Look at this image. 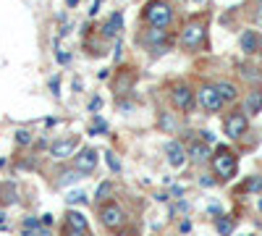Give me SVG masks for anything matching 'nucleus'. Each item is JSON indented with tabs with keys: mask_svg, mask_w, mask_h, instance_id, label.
Returning a JSON list of instances; mask_svg holds the SVG:
<instances>
[{
	"mask_svg": "<svg viewBox=\"0 0 262 236\" xmlns=\"http://www.w3.org/2000/svg\"><path fill=\"white\" fill-rule=\"evenodd\" d=\"M142 16L149 27H163L165 29L173 21V6H170V0H149L142 11Z\"/></svg>",
	"mask_w": 262,
	"mask_h": 236,
	"instance_id": "nucleus-1",
	"label": "nucleus"
},
{
	"mask_svg": "<svg viewBox=\"0 0 262 236\" xmlns=\"http://www.w3.org/2000/svg\"><path fill=\"white\" fill-rule=\"evenodd\" d=\"M236 168H238L236 155L228 147H217V153L212 155V170H215L217 181H231L236 176Z\"/></svg>",
	"mask_w": 262,
	"mask_h": 236,
	"instance_id": "nucleus-2",
	"label": "nucleus"
},
{
	"mask_svg": "<svg viewBox=\"0 0 262 236\" xmlns=\"http://www.w3.org/2000/svg\"><path fill=\"white\" fill-rule=\"evenodd\" d=\"M196 100H200V108L205 113H221L223 105H226V100L221 97L215 84H202V87L196 90Z\"/></svg>",
	"mask_w": 262,
	"mask_h": 236,
	"instance_id": "nucleus-3",
	"label": "nucleus"
},
{
	"mask_svg": "<svg viewBox=\"0 0 262 236\" xmlns=\"http://www.w3.org/2000/svg\"><path fill=\"white\" fill-rule=\"evenodd\" d=\"M100 223H102L107 231L123 228V226H126V212H123V207L116 205V202H102V207H100Z\"/></svg>",
	"mask_w": 262,
	"mask_h": 236,
	"instance_id": "nucleus-4",
	"label": "nucleus"
},
{
	"mask_svg": "<svg viewBox=\"0 0 262 236\" xmlns=\"http://www.w3.org/2000/svg\"><path fill=\"white\" fill-rule=\"evenodd\" d=\"M205 24L202 21H189V24L181 29V45L189 50V53H194V50H200L202 45H205Z\"/></svg>",
	"mask_w": 262,
	"mask_h": 236,
	"instance_id": "nucleus-5",
	"label": "nucleus"
},
{
	"mask_svg": "<svg viewBox=\"0 0 262 236\" xmlns=\"http://www.w3.org/2000/svg\"><path fill=\"white\" fill-rule=\"evenodd\" d=\"M170 102L176 105L181 113H191L194 102H196V92L191 87H186V84H179V87H173V92H170Z\"/></svg>",
	"mask_w": 262,
	"mask_h": 236,
	"instance_id": "nucleus-6",
	"label": "nucleus"
},
{
	"mask_svg": "<svg viewBox=\"0 0 262 236\" xmlns=\"http://www.w3.org/2000/svg\"><path fill=\"white\" fill-rule=\"evenodd\" d=\"M249 128V116L242 113V111H233L226 116V134L228 139H242Z\"/></svg>",
	"mask_w": 262,
	"mask_h": 236,
	"instance_id": "nucleus-7",
	"label": "nucleus"
},
{
	"mask_svg": "<svg viewBox=\"0 0 262 236\" xmlns=\"http://www.w3.org/2000/svg\"><path fill=\"white\" fill-rule=\"evenodd\" d=\"M100 163V153L95 147H81L79 153L74 155V168H79L81 174H92Z\"/></svg>",
	"mask_w": 262,
	"mask_h": 236,
	"instance_id": "nucleus-8",
	"label": "nucleus"
},
{
	"mask_svg": "<svg viewBox=\"0 0 262 236\" xmlns=\"http://www.w3.org/2000/svg\"><path fill=\"white\" fill-rule=\"evenodd\" d=\"M79 153V137H71V139H58L50 144L48 155L55 158V160H66V158H74Z\"/></svg>",
	"mask_w": 262,
	"mask_h": 236,
	"instance_id": "nucleus-9",
	"label": "nucleus"
},
{
	"mask_svg": "<svg viewBox=\"0 0 262 236\" xmlns=\"http://www.w3.org/2000/svg\"><path fill=\"white\" fill-rule=\"evenodd\" d=\"M165 158H168V165L170 168H184L186 160H189V149L186 144H181L179 139H170L165 144Z\"/></svg>",
	"mask_w": 262,
	"mask_h": 236,
	"instance_id": "nucleus-10",
	"label": "nucleus"
},
{
	"mask_svg": "<svg viewBox=\"0 0 262 236\" xmlns=\"http://www.w3.org/2000/svg\"><path fill=\"white\" fill-rule=\"evenodd\" d=\"M142 42L152 50V53H163L165 50V42H168V29H163V27H149L144 34H142Z\"/></svg>",
	"mask_w": 262,
	"mask_h": 236,
	"instance_id": "nucleus-11",
	"label": "nucleus"
},
{
	"mask_svg": "<svg viewBox=\"0 0 262 236\" xmlns=\"http://www.w3.org/2000/svg\"><path fill=\"white\" fill-rule=\"evenodd\" d=\"M238 48H242V53H247V55H254L262 48V37L254 29H247V32H242V37H238Z\"/></svg>",
	"mask_w": 262,
	"mask_h": 236,
	"instance_id": "nucleus-12",
	"label": "nucleus"
},
{
	"mask_svg": "<svg viewBox=\"0 0 262 236\" xmlns=\"http://www.w3.org/2000/svg\"><path fill=\"white\" fill-rule=\"evenodd\" d=\"M186 149H189V160H194V163H205V160H212V158H210V144H207L205 139H202V142H200V139H194V142H191Z\"/></svg>",
	"mask_w": 262,
	"mask_h": 236,
	"instance_id": "nucleus-13",
	"label": "nucleus"
},
{
	"mask_svg": "<svg viewBox=\"0 0 262 236\" xmlns=\"http://www.w3.org/2000/svg\"><path fill=\"white\" fill-rule=\"evenodd\" d=\"M121 29H123V13L118 11V13H113L111 18L105 21V27H102V32H100V34H102L105 39H113V37H118V34H121Z\"/></svg>",
	"mask_w": 262,
	"mask_h": 236,
	"instance_id": "nucleus-14",
	"label": "nucleus"
},
{
	"mask_svg": "<svg viewBox=\"0 0 262 236\" xmlns=\"http://www.w3.org/2000/svg\"><path fill=\"white\" fill-rule=\"evenodd\" d=\"M244 113L247 116H257L262 113V90H252L244 100Z\"/></svg>",
	"mask_w": 262,
	"mask_h": 236,
	"instance_id": "nucleus-15",
	"label": "nucleus"
},
{
	"mask_svg": "<svg viewBox=\"0 0 262 236\" xmlns=\"http://www.w3.org/2000/svg\"><path fill=\"white\" fill-rule=\"evenodd\" d=\"M158 128H160V132H165V134H176V132H179V121L173 118V113L163 111V113L158 116Z\"/></svg>",
	"mask_w": 262,
	"mask_h": 236,
	"instance_id": "nucleus-16",
	"label": "nucleus"
},
{
	"mask_svg": "<svg viewBox=\"0 0 262 236\" xmlns=\"http://www.w3.org/2000/svg\"><path fill=\"white\" fill-rule=\"evenodd\" d=\"M215 87H217V92H221V97H223L226 102H233V100L238 97L236 84H231V81H215Z\"/></svg>",
	"mask_w": 262,
	"mask_h": 236,
	"instance_id": "nucleus-17",
	"label": "nucleus"
},
{
	"mask_svg": "<svg viewBox=\"0 0 262 236\" xmlns=\"http://www.w3.org/2000/svg\"><path fill=\"white\" fill-rule=\"evenodd\" d=\"M113 191H116V184L113 181H102L97 186V191H95V202H107V200L113 197Z\"/></svg>",
	"mask_w": 262,
	"mask_h": 236,
	"instance_id": "nucleus-18",
	"label": "nucleus"
},
{
	"mask_svg": "<svg viewBox=\"0 0 262 236\" xmlns=\"http://www.w3.org/2000/svg\"><path fill=\"white\" fill-rule=\"evenodd\" d=\"M66 226H71V228H81V231H86V218L81 216L79 210H69V216H66Z\"/></svg>",
	"mask_w": 262,
	"mask_h": 236,
	"instance_id": "nucleus-19",
	"label": "nucleus"
},
{
	"mask_svg": "<svg viewBox=\"0 0 262 236\" xmlns=\"http://www.w3.org/2000/svg\"><path fill=\"white\" fill-rule=\"evenodd\" d=\"M215 228H217V233H221V236H231V233H233V218H228V216L217 218Z\"/></svg>",
	"mask_w": 262,
	"mask_h": 236,
	"instance_id": "nucleus-20",
	"label": "nucleus"
},
{
	"mask_svg": "<svg viewBox=\"0 0 262 236\" xmlns=\"http://www.w3.org/2000/svg\"><path fill=\"white\" fill-rule=\"evenodd\" d=\"M16 144H18V147L34 144V134L29 132V128H18V132H16Z\"/></svg>",
	"mask_w": 262,
	"mask_h": 236,
	"instance_id": "nucleus-21",
	"label": "nucleus"
},
{
	"mask_svg": "<svg viewBox=\"0 0 262 236\" xmlns=\"http://www.w3.org/2000/svg\"><path fill=\"white\" fill-rule=\"evenodd\" d=\"M0 191H3V197H0V205H13V202H16V191H13V186H3Z\"/></svg>",
	"mask_w": 262,
	"mask_h": 236,
	"instance_id": "nucleus-22",
	"label": "nucleus"
},
{
	"mask_svg": "<svg viewBox=\"0 0 262 236\" xmlns=\"http://www.w3.org/2000/svg\"><path fill=\"white\" fill-rule=\"evenodd\" d=\"M90 134L95 137V134H107V123L100 118V116H95V123H92V128H90Z\"/></svg>",
	"mask_w": 262,
	"mask_h": 236,
	"instance_id": "nucleus-23",
	"label": "nucleus"
},
{
	"mask_svg": "<svg viewBox=\"0 0 262 236\" xmlns=\"http://www.w3.org/2000/svg\"><path fill=\"white\" fill-rule=\"evenodd\" d=\"M105 160H107V168H111L113 174H121V160L116 158V153H105Z\"/></svg>",
	"mask_w": 262,
	"mask_h": 236,
	"instance_id": "nucleus-24",
	"label": "nucleus"
},
{
	"mask_svg": "<svg viewBox=\"0 0 262 236\" xmlns=\"http://www.w3.org/2000/svg\"><path fill=\"white\" fill-rule=\"evenodd\" d=\"M66 202H69V205H84L86 202V195H84V191H71V195L66 197Z\"/></svg>",
	"mask_w": 262,
	"mask_h": 236,
	"instance_id": "nucleus-25",
	"label": "nucleus"
},
{
	"mask_svg": "<svg viewBox=\"0 0 262 236\" xmlns=\"http://www.w3.org/2000/svg\"><path fill=\"white\" fill-rule=\"evenodd\" d=\"M24 228H27V231H39V228H42V221H37V218H24Z\"/></svg>",
	"mask_w": 262,
	"mask_h": 236,
	"instance_id": "nucleus-26",
	"label": "nucleus"
},
{
	"mask_svg": "<svg viewBox=\"0 0 262 236\" xmlns=\"http://www.w3.org/2000/svg\"><path fill=\"white\" fill-rule=\"evenodd\" d=\"M50 92H53V97H60V76L50 79Z\"/></svg>",
	"mask_w": 262,
	"mask_h": 236,
	"instance_id": "nucleus-27",
	"label": "nucleus"
},
{
	"mask_svg": "<svg viewBox=\"0 0 262 236\" xmlns=\"http://www.w3.org/2000/svg\"><path fill=\"white\" fill-rule=\"evenodd\" d=\"M55 60L60 63V66H66V63H71V53H66V50H58V53H55Z\"/></svg>",
	"mask_w": 262,
	"mask_h": 236,
	"instance_id": "nucleus-28",
	"label": "nucleus"
},
{
	"mask_svg": "<svg viewBox=\"0 0 262 236\" xmlns=\"http://www.w3.org/2000/svg\"><path fill=\"white\" fill-rule=\"evenodd\" d=\"M63 236H90V231H81V228H71V226H66Z\"/></svg>",
	"mask_w": 262,
	"mask_h": 236,
	"instance_id": "nucleus-29",
	"label": "nucleus"
},
{
	"mask_svg": "<svg viewBox=\"0 0 262 236\" xmlns=\"http://www.w3.org/2000/svg\"><path fill=\"white\" fill-rule=\"evenodd\" d=\"M247 189H249V191H259V189H262V176H254V179L247 184Z\"/></svg>",
	"mask_w": 262,
	"mask_h": 236,
	"instance_id": "nucleus-30",
	"label": "nucleus"
},
{
	"mask_svg": "<svg viewBox=\"0 0 262 236\" xmlns=\"http://www.w3.org/2000/svg\"><path fill=\"white\" fill-rule=\"evenodd\" d=\"M100 108H102V97H92V100H90V111L97 113Z\"/></svg>",
	"mask_w": 262,
	"mask_h": 236,
	"instance_id": "nucleus-31",
	"label": "nucleus"
},
{
	"mask_svg": "<svg viewBox=\"0 0 262 236\" xmlns=\"http://www.w3.org/2000/svg\"><path fill=\"white\" fill-rule=\"evenodd\" d=\"M39 221H42V226H48V228H50V226H53V212H45V216H42Z\"/></svg>",
	"mask_w": 262,
	"mask_h": 236,
	"instance_id": "nucleus-32",
	"label": "nucleus"
},
{
	"mask_svg": "<svg viewBox=\"0 0 262 236\" xmlns=\"http://www.w3.org/2000/svg\"><path fill=\"white\" fill-rule=\"evenodd\" d=\"M215 181H217V179H212V176H202V179H200L202 186H215Z\"/></svg>",
	"mask_w": 262,
	"mask_h": 236,
	"instance_id": "nucleus-33",
	"label": "nucleus"
},
{
	"mask_svg": "<svg viewBox=\"0 0 262 236\" xmlns=\"http://www.w3.org/2000/svg\"><path fill=\"white\" fill-rule=\"evenodd\" d=\"M200 134H202V139H205L207 144H212V142H215V134H212V132H200Z\"/></svg>",
	"mask_w": 262,
	"mask_h": 236,
	"instance_id": "nucleus-34",
	"label": "nucleus"
},
{
	"mask_svg": "<svg viewBox=\"0 0 262 236\" xmlns=\"http://www.w3.org/2000/svg\"><path fill=\"white\" fill-rule=\"evenodd\" d=\"M100 6H102V0H95V3H92V8H90V16H97Z\"/></svg>",
	"mask_w": 262,
	"mask_h": 236,
	"instance_id": "nucleus-35",
	"label": "nucleus"
},
{
	"mask_svg": "<svg viewBox=\"0 0 262 236\" xmlns=\"http://www.w3.org/2000/svg\"><path fill=\"white\" fill-rule=\"evenodd\" d=\"M170 195H173V197H184V186H173Z\"/></svg>",
	"mask_w": 262,
	"mask_h": 236,
	"instance_id": "nucleus-36",
	"label": "nucleus"
},
{
	"mask_svg": "<svg viewBox=\"0 0 262 236\" xmlns=\"http://www.w3.org/2000/svg\"><path fill=\"white\" fill-rule=\"evenodd\" d=\"M189 231H191V223L184 221V223H181V233H189Z\"/></svg>",
	"mask_w": 262,
	"mask_h": 236,
	"instance_id": "nucleus-37",
	"label": "nucleus"
},
{
	"mask_svg": "<svg viewBox=\"0 0 262 236\" xmlns=\"http://www.w3.org/2000/svg\"><path fill=\"white\" fill-rule=\"evenodd\" d=\"M45 126L50 128V126H58V118H45Z\"/></svg>",
	"mask_w": 262,
	"mask_h": 236,
	"instance_id": "nucleus-38",
	"label": "nucleus"
},
{
	"mask_svg": "<svg viewBox=\"0 0 262 236\" xmlns=\"http://www.w3.org/2000/svg\"><path fill=\"white\" fill-rule=\"evenodd\" d=\"M121 50H123V48H121V42H116V60H121Z\"/></svg>",
	"mask_w": 262,
	"mask_h": 236,
	"instance_id": "nucleus-39",
	"label": "nucleus"
},
{
	"mask_svg": "<svg viewBox=\"0 0 262 236\" xmlns=\"http://www.w3.org/2000/svg\"><path fill=\"white\" fill-rule=\"evenodd\" d=\"M66 6H69V8H76V6H79V0H66Z\"/></svg>",
	"mask_w": 262,
	"mask_h": 236,
	"instance_id": "nucleus-40",
	"label": "nucleus"
},
{
	"mask_svg": "<svg viewBox=\"0 0 262 236\" xmlns=\"http://www.w3.org/2000/svg\"><path fill=\"white\" fill-rule=\"evenodd\" d=\"M257 21L262 24V0H259V11H257Z\"/></svg>",
	"mask_w": 262,
	"mask_h": 236,
	"instance_id": "nucleus-41",
	"label": "nucleus"
},
{
	"mask_svg": "<svg viewBox=\"0 0 262 236\" xmlns=\"http://www.w3.org/2000/svg\"><path fill=\"white\" fill-rule=\"evenodd\" d=\"M3 221H6V216H3V212H0V223H3Z\"/></svg>",
	"mask_w": 262,
	"mask_h": 236,
	"instance_id": "nucleus-42",
	"label": "nucleus"
},
{
	"mask_svg": "<svg viewBox=\"0 0 262 236\" xmlns=\"http://www.w3.org/2000/svg\"><path fill=\"white\" fill-rule=\"evenodd\" d=\"M257 205H259V210H262V200H259V202H257Z\"/></svg>",
	"mask_w": 262,
	"mask_h": 236,
	"instance_id": "nucleus-43",
	"label": "nucleus"
}]
</instances>
